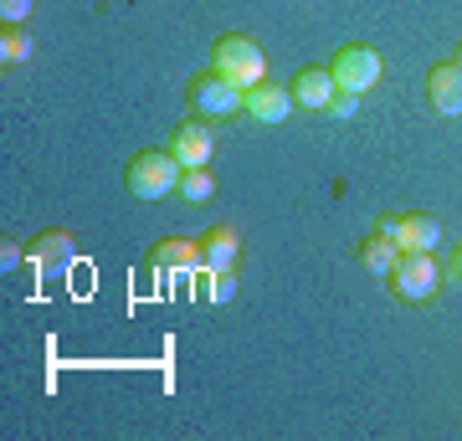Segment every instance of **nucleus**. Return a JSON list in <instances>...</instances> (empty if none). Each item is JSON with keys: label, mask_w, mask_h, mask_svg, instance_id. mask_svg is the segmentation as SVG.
I'll return each mask as SVG.
<instances>
[{"label": "nucleus", "mask_w": 462, "mask_h": 441, "mask_svg": "<svg viewBox=\"0 0 462 441\" xmlns=\"http://www.w3.org/2000/svg\"><path fill=\"white\" fill-rule=\"evenodd\" d=\"M242 114L252 118V124H288V114H293V87H282V82H257V87H247L242 93Z\"/></svg>", "instance_id": "0eeeda50"}, {"label": "nucleus", "mask_w": 462, "mask_h": 441, "mask_svg": "<svg viewBox=\"0 0 462 441\" xmlns=\"http://www.w3.org/2000/svg\"><path fill=\"white\" fill-rule=\"evenodd\" d=\"M185 103H190V114H196V118H226V114L242 108V87L226 82L221 72H200V78L190 82Z\"/></svg>", "instance_id": "39448f33"}, {"label": "nucleus", "mask_w": 462, "mask_h": 441, "mask_svg": "<svg viewBox=\"0 0 462 441\" xmlns=\"http://www.w3.org/2000/svg\"><path fill=\"white\" fill-rule=\"evenodd\" d=\"M21 257H26V252H21V242H11V236H0V267L11 272V267H16Z\"/></svg>", "instance_id": "aec40b11"}, {"label": "nucleus", "mask_w": 462, "mask_h": 441, "mask_svg": "<svg viewBox=\"0 0 462 441\" xmlns=\"http://www.w3.org/2000/svg\"><path fill=\"white\" fill-rule=\"evenodd\" d=\"M334 93H339V87H334L329 67H303V72L293 78V103L309 108V114H324V108L334 103Z\"/></svg>", "instance_id": "1a4fd4ad"}, {"label": "nucleus", "mask_w": 462, "mask_h": 441, "mask_svg": "<svg viewBox=\"0 0 462 441\" xmlns=\"http://www.w3.org/2000/svg\"><path fill=\"white\" fill-rule=\"evenodd\" d=\"M391 293L401 298V303H431V298L442 293V262H437V252H401L396 267H391Z\"/></svg>", "instance_id": "7ed1b4c3"}, {"label": "nucleus", "mask_w": 462, "mask_h": 441, "mask_svg": "<svg viewBox=\"0 0 462 441\" xmlns=\"http://www.w3.org/2000/svg\"><path fill=\"white\" fill-rule=\"evenodd\" d=\"M427 103L442 118L462 114V67L457 62H442V67H431L427 72Z\"/></svg>", "instance_id": "6e6552de"}, {"label": "nucleus", "mask_w": 462, "mask_h": 441, "mask_svg": "<svg viewBox=\"0 0 462 441\" xmlns=\"http://www.w3.org/2000/svg\"><path fill=\"white\" fill-rule=\"evenodd\" d=\"M170 149H175V160L185 164V170H200V164H211V129L206 124H180V129L170 133Z\"/></svg>", "instance_id": "9d476101"}, {"label": "nucleus", "mask_w": 462, "mask_h": 441, "mask_svg": "<svg viewBox=\"0 0 462 441\" xmlns=\"http://www.w3.org/2000/svg\"><path fill=\"white\" fill-rule=\"evenodd\" d=\"M396 257H401V246L391 242L385 231H375V236H370V242L360 246V262L370 267V272H375V278H391V267H396Z\"/></svg>", "instance_id": "ddd939ff"}, {"label": "nucleus", "mask_w": 462, "mask_h": 441, "mask_svg": "<svg viewBox=\"0 0 462 441\" xmlns=\"http://www.w3.org/2000/svg\"><path fill=\"white\" fill-rule=\"evenodd\" d=\"M149 267L154 272H190V267H200V242L165 236V242H154V252H149Z\"/></svg>", "instance_id": "f8f14e48"}, {"label": "nucleus", "mask_w": 462, "mask_h": 441, "mask_svg": "<svg viewBox=\"0 0 462 441\" xmlns=\"http://www.w3.org/2000/svg\"><path fill=\"white\" fill-rule=\"evenodd\" d=\"M180 175H185V164L175 160V149H144L124 170V190L134 200H165L180 190Z\"/></svg>", "instance_id": "f257e3e1"}, {"label": "nucleus", "mask_w": 462, "mask_h": 441, "mask_svg": "<svg viewBox=\"0 0 462 441\" xmlns=\"http://www.w3.org/2000/svg\"><path fill=\"white\" fill-rule=\"evenodd\" d=\"M216 196V175L200 164V170H185L180 175V200L185 206H206V200Z\"/></svg>", "instance_id": "2eb2a0df"}, {"label": "nucleus", "mask_w": 462, "mask_h": 441, "mask_svg": "<svg viewBox=\"0 0 462 441\" xmlns=\"http://www.w3.org/2000/svg\"><path fill=\"white\" fill-rule=\"evenodd\" d=\"M329 118H355L360 114V93H334V103L324 108Z\"/></svg>", "instance_id": "6ab92c4d"}, {"label": "nucleus", "mask_w": 462, "mask_h": 441, "mask_svg": "<svg viewBox=\"0 0 462 441\" xmlns=\"http://www.w3.org/2000/svg\"><path fill=\"white\" fill-rule=\"evenodd\" d=\"M206 298H211V303H231V298H236V272H206Z\"/></svg>", "instance_id": "f3484780"}, {"label": "nucleus", "mask_w": 462, "mask_h": 441, "mask_svg": "<svg viewBox=\"0 0 462 441\" xmlns=\"http://www.w3.org/2000/svg\"><path fill=\"white\" fill-rule=\"evenodd\" d=\"M236 252H242V236L231 226H211L200 236V267L206 272H231L236 267Z\"/></svg>", "instance_id": "9b49d317"}, {"label": "nucleus", "mask_w": 462, "mask_h": 441, "mask_svg": "<svg viewBox=\"0 0 462 441\" xmlns=\"http://www.w3.org/2000/svg\"><path fill=\"white\" fill-rule=\"evenodd\" d=\"M32 5L36 0H0V21H5V26H21V21L32 16Z\"/></svg>", "instance_id": "a211bd4d"}, {"label": "nucleus", "mask_w": 462, "mask_h": 441, "mask_svg": "<svg viewBox=\"0 0 462 441\" xmlns=\"http://www.w3.org/2000/svg\"><path fill=\"white\" fill-rule=\"evenodd\" d=\"M375 231H385L401 252H437V246H442V221H437V216H421V211L385 216Z\"/></svg>", "instance_id": "423d86ee"}, {"label": "nucleus", "mask_w": 462, "mask_h": 441, "mask_svg": "<svg viewBox=\"0 0 462 441\" xmlns=\"http://www.w3.org/2000/svg\"><path fill=\"white\" fill-rule=\"evenodd\" d=\"M26 57H32V32L26 26H0V62L21 67Z\"/></svg>", "instance_id": "dca6fc26"}, {"label": "nucleus", "mask_w": 462, "mask_h": 441, "mask_svg": "<svg viewBox=\"0 0 462 441\" xmlns=\"http://www.w3.org/2000/svg\"><path fill=\"white\" fill-rule=\"evenodd\" d=\"M211 72H221L226 82H236L242 93H247V87H257V82H267V57H263V47H257V36H247V32L216 36Z\"/></svg>", "instance_id": "f03ea898"}, {"label": "nucleus", "mask_w": 462, "mask_h": 441, "mask_svg": "<svg viewBox=\"0 0 462 441\" xmlns=\"http://www.w3.org/2000/svg\"><path fill=\"white\" fill-rule=\"evenodd\" d=\"M452 62H457V67H462V41H457V57H452Z\"/></svg>", "instance_id": "4be33fe9"}, {"label": "nucleus", "mask_w": 462, "mask_h": 441, "mask_svg": "<svg viewBox=\"0 0 462 441\" xmlns=\"http://www.w3.org/2000/svg\"><path fill=\"white\" fill-rule=\"evenodd\" d=\"M329 72H334V87H339V93H370V87L385 78V62H380V51H370V47H345V51H334Z\"/></svg>", "instance_id": "20e7f679"}, {"label": "nucleus", "mask_w": 462, "mask_h": 441, "mask_svg": "<svg viewBox=\"0 0 462 441\" xmlns=\"http://www.w3.org/2000/svg\"><path fill=\"white\" fill-rule=\"evenodd\" d=\"M26 257L42 262V267H51V262H57V267H67V262H72V236H67V231H47V236H36V242H32V252H26Z\"/></svg>", "instance_id": "4468645a"}, {"label": "nucleus", "mask_w": 462, "mask_h": 441, "mask_svg": "<svg viewBox=\"0 0 462 441\" xmlns=\"http://www.w3.org/2000/svg\"><path fill=\"white\" fill-rule=\"evenodd\" d=\"M442 278H447V282H457V288H462V246L452 252V262L442 267Z\"/></svg>", "instance_id": "412c9836"}]
</instances>
